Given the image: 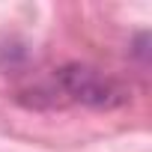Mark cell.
I'll use <instances>...</instances> for the list:
<instances>
[{
	"mask_svg": "<svg viewBox=\"0 0 152 152\" xmlns=\"http://www.w3.org/2000/svg\"><path fill=\"white\" fill-rule=\"evenodd\" d=\"M57 84L66 96L90 107H116L128 99V93L93 66H63L57 72Z\"/></svg>",
	"mask_w": 152,
	"mask_h": 152,
	"instance_id": "cell-1",
	"label": "cell"
}]
</instances>
